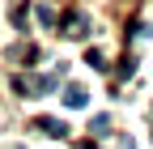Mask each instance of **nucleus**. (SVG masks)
I'll return each mask as SVG.
<instances>
[{
  "label": "nucleus",
  "mask_w": 153,
  "mask_h": 149,
  "mask_svg": "<svg viewBox=\"0 0 153 149\" xmlns=\"http://www.w3.org/2000/svg\"><path fill=\"white\" fill-rule=\"evenodd\" d=\"M85 102H89V89L85 85H64V107L68 111H81Z\"/></svg>",
  "instance_id": "nucleus-1"
},
{
  "label": "nucleus",
  "mask_w": 153,
  "mask_h": 149,
  "mask_svg": "<svg viewBox=\"0 0 153 149\" xmlns=\"http://www.w3.org/2000/svg\"><path fill=\"white\" fill-rule=\"evenodd\" d=\"M85 26H89V22H85L81 13H68V17H64V34H72V39H85V34H89Z\"/></svg>",
  "instance_id": "nucleus-2"
},
{
  "label": "nucleus",
  "mask_w": 153,
  "mask_h": 149,
  "mask_svg": "<svg viewBox=\"0 0 153 149\" xmlns=\"http://www.w3.org/2000/svg\"><path fill=\"white\" fill-rule=\"evenodd\" d=\"M38 132H47V136H64V124H60V119H38Z\"/></svg>",
  "instance_id": "nucleus-3"
},
{
  "label": "nucleus",
  "mask_w": 153,
  "mask_h": 149,
  "mask_svg": "<svg viewBox=\"0 0 153 149\" xmlns=\"http://www.w3.org/2000/svg\"><path fill=\"white\" fill-rule=\"evenodd\" d=\"M38 22H43V26H55V9H47V4H38Z\"/></svg>",
  "instance_id": "nucleus-4"
},
{
  "label": "nucleus",
  "mask_w": 153,
  "mask_h": 149,
  "mask_svg": "<svg viewBox=\"0 0 153 149\" xmlns=\"http://www.w3.org/2000/svg\"><path fill=\"white\" fill-rule=\"evenodd\" d=\"M106 124H111V115H94V124H89V128H94V132L102 136V132H106Z\"/></svg>",
  "instance_id": "nucleus-5"
}]
</instances>
